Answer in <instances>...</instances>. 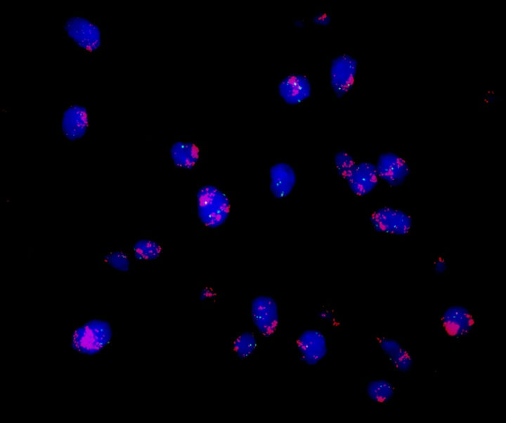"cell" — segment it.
<instances>
[{
	"instance_id": "8fae6325",
	"label": "cell",
	"mask_w": 506,
	"mask_h": 423,
	"mask_svg": "<svg viewBox=\"0 0 506 423\" xmlns=\"http://www.w3.org/2000/svg\"><path fill=\"white\" fill-rule=\"evenodd\" d=\"M375 167L379 178L391 186L402 185L410 174V167L407 161L393 152L380 154Z\"/></svg>"
},
{
	"instance_id": "ac0fdd59",
	"label": "cell",
	"mask_w": 506,
	"mask_h": 423,
	"mask_svg": "<svg viewBox=\"0 0 506 423\" xmlns=\"http://www.w3.org/2000/svg\"><path fill=\"white\" fill-rule=\"evenodd\" d=\"M132 252L136 261L142 263L151 262L162 254L161 245L151 238H141L132 245Z\"/></svg>"
},
{
	"instance_id": "9c48e42d",
	"label": "cell",
	"mask_w": 506,
	"mask_h": 423,
	"mask_svg": "<svg viewBox=\"0 0 506 423\" xmlns=\"http://www.w3.org/2000/svg\"><path fill=\"white\" fill-rule=\"evenodd\" d=\"M358 72V60L351 54L334 57L329 70L330 85L337 98L344 97L353 89Z\"/></svg>"
},
{
	"instance_id": "7c38bea8",
	"label": "cell",
	"mask_w": 506,
	"mask_h": 423,
	"mask_svg": "<svg viewBox=\"0 0 506 423\" xmlns=\"http://www.w3.org/2000/svg\"><path fill=\"white\" fill-rule=\"evenodd\" d=\"M398 391V384L387 377H360V391L372 404L390 405Z\"/></svg>"
},
{
	"instance_id": "ba28073f",
	"label": "cell",
	"mask_w": 506,
	"mask_h": 423,
	"mask_svg": "<svg viewBox=\"0 0 506 423\" xmlns=\"http://www.w3.org/2000/svg\"><path fill=\"white\" fill-rule=\"evenodd\" d=\"M369 221L375 232L389 235H406L413 226V219L408 212L390 206L373 209Z\"/></svg>"
},
{
	"instance_id": "7a4b0ae2",
	"label": "cell",
	"mask_w": 506,
	"mask_h": 423,
	"mask_svg": "<svg viewBox=\"0 0 506 423\" xmlns=\"http://www.w3.org/2000/svg\"><path fill=\"white\" fill-rule=\"evenodd\" d=\"M62 32L74 46L88 55L98 54L103 47L104 36L100 23L95 19L79 13L66 17Z\"/></svg>"
},
{
	"instance_id": "5b68a950",
	"label": "cell",
	"mask_w": 506,
	"mask_h": 423,
	"mask_svg": "<svg viewBox=\"0 0 506 423\" xmlns=\"http://www.w3.org/2000/svg\"><path fill=\"white\" fill-rule=\"evenodd\" d=\"M477 327V315L466 306L453 304L439 311V336L450 342H459L470 337Z\"/></svg>"
},
{
	"instance_id": "e0dca14e",
	"label": "cell",
	"mask_w": 506,
	"mask_h": 423,
	"mask_svg": "<svg viewBox=\"0 0 506 423\" xmlns=\"http://www.w3.org/2000/svg\"><path fill=\"white\" fill-rule=\"evenodd\" d=\"M262 341L257 332H240L231 340V353L236 359L249 360L260 348Z\"/></svg>"
},
{
	"instance_id": "2e32d148",
	"label": "cell",
	"mask_w": 506,
	"mask_h": 423,
	"mask_svg": "<svg viewBox=\"0 0 506 423\" xmlns=\"http://www.w3.org/2000/svg\"><path fill=\"white\" fill-rule=\"evenodd\" d=\"M170 158L175 167L191 170L200 161L202 150L200 145L191 141H177L169 148Z\"/></svg>"
},
{
	"instance_id": "5bb4252c",
	"label": "cell",
	"mask_w": 506,
	"mask_h": 423,
	"mask_svg": "<svg viewBox=\"0 0 506 423\" xmlns=\"http://www.w3.org/2000/svg\"><path fill=\"white\" fill-rule=\"evenodd\" d=\"M269 188L276 200L286 199L297 183V174L293 166L286 162H278L269 169Z\"/></svg>"
},
{
	"instance_id": "6da1fadb",
	"label": "cell",
	"mask_w": 506,
	"mask_h": 423,
	"mask_svg": "<svg viewBox=\"0 0 506 423\" xmlns=\"http://www.w3.org/2000/svg\"><path fill=\"white\" fill-rule=\"evenodd\" d=\"M287 342L294 351L298 362L309 367L319 365L332 351V334L322 326L309 327Z\"/></svg>"
},
{
	"instance_id": "277c9868",
	"label": "cell",
	"mask_w": 506,
	"mask_h": 423,
	"mask_svg": "<svg viewBox=\"0 0 506 423\" xmlns=\"http://www.w3.org/2000/svg\"><path fill=\"white\" fill-rule=\"evenodd\" d=\"M249 318L263 341L273 342L280 334V303L270 293H259L249 303Z\"/></svg>"
},
{
	"instance_id": "ffe728a7",
	"label": "cell",
	"mask_w": 506,
	"mask_h": 423,
	"mask_svg": "<svg viewBox=\"0 0 506 423\" xmlns=\"http://www.w3.org/2000/svg\"><path fill=\"white\" fill-rule=\"evenodd\" d=\"M357 162L347 151L341 150L334 156V167L339 178L347 181L354 170Z\"/></svg>"
},
{
	"instance_id": "8992f818",
	"label": "cell",
	"mask_w": 506,
	"mask_h": 423,
	"mask_svg": "<svg viewBox=\"0 0 506 423\" xmlns=\"http://www.w3.org/2000/svg\"><path fill=\"white\" fill-rule=\"evenodd\" d=\"M112 333L108 321L91 319L74 330L71 336V346L80 354L93 356L109 346Z\"/></svg>"
},
{
	"instance_id": "52a82bcc",
	"label": "cell",
	"mask_w": 506,
	"mask_h": 423,
	"mask_svg": "<svg viewBox=\"0 0 506 423\" xmlns=\"http://www.w3.org/2000/svg\"><path fill=\"white\" fill-rule=\"evenodd\" d=\"M372 343L381 353L390 370L409 376L414 365V356L398 338L387 333L376 332L371 334Z\"/></svg>"
},
{
	"instance_id": "7402d4cb",
	"label": "cell",
	"mask_w": 506,
	"mask_h": 423,
	"mask_svg": "<svg viewBox=\"0 0 506 423\" xmlns=\"http://www.w3.org/2000/svg\"><path fill=\"white\" fill-rule=\"evenodd\" d=\"M434 271L436 275L444 274L448 269V262L444 255H439L433 261Z\"/></svg>"
},
{
	"instance_id": "3957f363",
	"label": "cell",
	"mask_w": 506,
	"mask_h": 423,
	"mask_svg": "<svg viewBox=\"0 0 506 423\" xmlns=\"http://www.w3.org/2000/svg\"><path fill=\"white\" fill-rule=\"evenodd\" d=\"M231 203L228 195L219 186L207 183L200 186L196 193L197 217L207 229L222 226L231 213Z\"/></svg>"
},
{
	"instance_id": "30bf717a",
	"label": "cell",
	"mask_w": 506,
	"mask_h": 423,
	"mask_svg": "<svg viewBox=\"0 0 506 423\" xmlns=\"http://www.w3.org/2000/svg\"><path fill=\"white\" fill-rule=\"evenodd\" d=\"M60 129L70 141L82 139L89 129V110L84 104L71 103L64 109L60 118Z\"/></svg>"
},
{
	"instance_id": "603a6c76",
	"label": "cell",
	"mask_w": 506,
	"mask_h": 423,
	"mask_svg": "<svg viewBox=\"0 0 506 423\" xmlns=\"http://www.w3.org/2000/svg\"><path fill=\"white\" fill-rule=\"evenodd\" d=\"M312 21L317 25H327L330 22V15L327 11H322L312 18Z\"/></svg>"
},
{
	"instance_id": "44dd1931",
	"label": "cell",
	"mask_w": 506,
	"mask_h": 423,
	"mask_svg": "<svg viewBox=\"0 0 506 423\" xmlns=\"http://www.w3.org/2000/svg\"><path fill=\"white\" fill-rule=\"evenodd\" d=\"M103 261L112 269L120 272H127L131 266L129 255L122 250H112L103 256Z\"/></svg>"
},
{
	"instance_id": "d6986e66",
	"label": "cell",
	"mask_w": 506,
	"mask_h": 423,
	"mask_svg": "<svg viewBox=\"0 0 506 423\" xmlns=\"http://www.w3.org/2000/svg\"><path fill=\"white\" fill-rule=\"evenodd\" d=\"M315 319L321 324L320 326L324 328H325V325L329 326L332 332L341 331L342 316L338 313L336 306H333L330 301H325L320 304L315 310Z\"/></svg>"
},
{
	"instance_id": "4fadbf2b",
	"label": "cell",
	"mask_w": 506,
	"mask_h": 423,
	"mask_svg": "<svg viewBox=\"0 0 506 423\" xmlns=\"http://www.w3.org/2000/svg\"><path fill=\"white\" fill-rule=\"evenodd\" d=\"M312 86L309 77L300 73H290L278 85L280 98L290 105L302 104L311 95Z\"/></svg>"
},
{
	"instance_id": "9a60e30c",
	"label": "cell",
	"mask_w": 506,
	"mask_h": 423,
	"mask_svg": "<svg viewBox=\"0 0 506 423\" xmlns=\"http://www.w3.org/2000/svg\"><path fill=\"white\" fill-rule=\"evenodd\" d=\"M375 164L370 162H358L346 181L351 192L358 197L370 193L378 183Z\"/></svg>"
}]
</instances>
